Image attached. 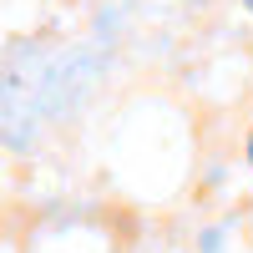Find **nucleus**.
<instances>
[{
  "label": "nucleus",
  "mask_w": 253,
  "mask_h": 253,
  "mask_svg": "<svg viewBox=\"0 0 253 253\" xmlns=\"http://www.w3.org/2000/svg\"><path fill=\"white\" fill-rule=\"evenodd\" d=\"M238 152H243V167L253 172V117H248V126H243V142H238Z\"/></svg>",
  "instance_id": "f03ea898"
},
{
  "label": "nucleus",
  "mask_w": 253,
  "mask_h": 253,
  "mask_svg": "<svg viewBox=\"0 0 253 253\" xmlns=\"http://www.w3.org/2000/svg\"><path fill=\"white\" fill-rule=\"evenodd\" d=\"M198 253H223V243H228V223H208V228H198Z\"/></svg>",
  "instance_id": "f257e3e1"
},
{
  "label": "nucleus",
  "mask_w": 253,
  "mask_h": 253,
  "mask_svg": "<svg viewBox=\"0 0 253 253\" xmlns=\"http://www.w3.org/2000/svg\"><path fill=\"white\" fill-rule=\"evenodd\" d=\"M238 5H243V10H248V15H253V0H238Z\"/></svg>",
  "instance_id": "7ed1b4c3"
}]
</instances>
